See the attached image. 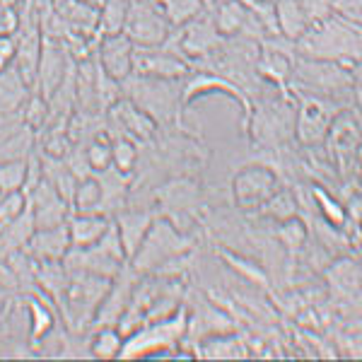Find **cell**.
<instances>
[{
  "instance_id": "cell-2",
  "label": "cell",
  "mask_w": 362,
  "mask_h": 362,
  "mask_svg": "<svg viewBox=\"0 0 362 362\" xmlns=\"http://www.w3.org/2000/svg\"><path fill=\"white\" fill-rule=\"evenodd\" d=\"M124 97L150 116L157 126H179L184 131V109H181V85L179 80L145 78V75H128L121 83Z\"/></svg>"
},
{
  "instance_id": "cell-39",
  "label": "cell",
  "mask_w": 362,
  "mask_h": 362,
  "mask_svg": "<svg viewBox=\"0 0 362 362\" xmlns=\"http://www.w3.org/2000/svg\"><path fill=\"white\" fill-rule=\"evenodd\" d=\"M83 3H87V5H92V8H102V5H104V0H83Z\"/></svg>"
},
{
  "instance_id": "cell-7",
  "label": "cell",
  "mask_w": 362,
  "mask_h": 362,
  "mask_svg": "<svg viewBox=\"0 0 362 362\" xmlns=\"http://www.w3.org/2000/svg\"><path fill=\"white\" fill-rule=\"evenodd\" d=\"M293 95L295 99H300L295 114V138L305 148H319V145H324L331 121L341 112V104L334 97L312 95V92L293 90Z\"/></svg>"
},
{
  "instance_id": "cell-28",
  "label": "cell",
  "mask_w": 362,
  "mask_h": 362,
  "mask_svg": "<svg viewBox=\"0 0 362 362\" xmlns=\"http://www.w3.org/2000/svg\"><path fill=\"white\" fill-rule=\"evenodd\" d=\"M27 309H29V319H32V343H39L42 338H46L54 331V312L46 307L44 300L29 295L27 297Z\"/></svg>"
},
{
  "instance_id": "cell-29",
  "label": "cell",
  "mask_w": 362,
  "mask_h": 362,
  "mask_svg": "<svg viewBox=\"0 0 362 362\" xmlns=\"http://www.w3.org/2000/svg\"><path fill=\"white\" fill-rule=\"evenodd\" d=\"M85 160L95 174L104 172V169L112 165V138H109L107 131H99L97 136L85 145Z\"/></svg>"
},
{
  "instance_id": "cell-15",
  "label": "cell",
  "mask_w": 362,
  "mask_h": 362,
  "mask_svg": "<svg viewBox=\"0 0 362 362\" xmlns=\"http://www.w3.org/2000/svg\"><path fill=\"white\" fill-rule=\"evenodd\" d=\"M97 63L107 75H112L116 83H124L128 75L133 73V42L124 32L104 34L97 39Z\"/></svg>"
},
{
  "instance_id": "cell-26",
  "label": "cell",
  "mask_w": 362,
  "mask_h": 362,
  "mask_svg": "<svg viewBox=\"0 0 362 362\" xmlns=\"http://www.w3.org/2000/svg\"><path fill=\"white\" fill-rule=\"evenodd\" d=\"M70 206H73L75 213H99V206H102V184H99V179L92 177V174L80 179Z\"/></svg>"
},
{
  "instance_id": "cell-37",
  "label": "cell",
  "mask_w": 362,
  "mask_h": 362,
  "mask_svg": "<svg viewBox=\"0 0 362 362\" xmlns=\"http://www.w3.org/2000/svg\"><path fill=\"white\" fill-rule=\"evenodd\" d=\"M300 8H302V13H305V17H307L309 27L329 20V17L336 13L334 0H300Z\"/></svg>"
},
{
  "instance_id": "cell-3",
  "label": "cell",
  "mask_w": 362,
  "mask_h": 362,
  "mask_svg": "<svg viewBox=\"0 0 362 362\" xmlns=\"http://www.w3.org/2000/svg\"><path fill=\"white\" fill-rule=\"evenodd\" d=\"M295 114L297 102H293L288 90H280V95L273 99H261L256 107H251L244 131L251 136L254 145L276 153L295 140Z\"/></svg>"
},
{
  "instance_id": "cell-1",
  "label": "cell",
  "mask_w": 362,
  "mask_h": 362,
  "mask_svg": "<svg viewBox=\"0 0 362 362\" xmlns=\"http://www.w3.org/2000/svg\"><path fill=\"white\" fill-rule=\"evenodd\" d=\"M295 54L317 61H336L346 68H358L360 63V27L334 13L329 20L312 25L295 42Z\"/></svg>"
},
{
  "instance_id": "cell-30",
  "label": "cell",
  "mask_w": 362,
  "mask_h": 362,
  "mask_svg": "<svg viewBox=\"0 0 362 362\" xmlns=\"http://www.w3.org/2000/svg\"><path fill=\"white\" fill-rule=\"evenodd\" d=\"M112 167L121 174H133L138 169V145L131 138H112Z\"/></svg>"
},
{
  "instance_id": "cell-21",
  "label": "cell",
  "mask_w": 362,
  "mask_h": 362,
  "mask_svg": "<svg viewBox=\"0 0 362 362\" xmlns=\"http://www.w3.org/2000/svg\"><path fill=\"white\" fill-rule=\"evenodd\" d=\"M273 17L276 29L285 42H297L309 29V22L300 8V0H273Z\"/></svg>"
},
{
  "instance_id": "cell-34",
  "label": "cell",
  "mask_w": 362,
  "mask_h": 362,
  "mask_svg": "<svg viewBox=\"0 0 362 362\" xmlns=\"http://www.w3.org/2000/svg\"><path fill=\"white\" fill-rule=\"evenodd\" d=\"M27 174V160L15 162H0V194H10V191H22Z\"/></svg>"
},
{
  "instance_id": "cell-10",
  "label": "cell",
  "mask_w": 362,
  "mask_h": 362,
  "mask_svg": "<svg viewBox=\"0 0 362 362\" xmlns=\"http://www.w3.org/2000/svg\"><path fill=\"white\" fill-rule=\"evenodd\" d=\"M329 143V157L336 160V167L341 174L350 177V169H353V162L358 165L360 157V124H358V114L355 119L350 114L338 112L336 119L331 121V128L326 133V140ZM331 160V162H334Z\"/></svg>"
},
{
  "instance_id": "cell-13",
  "label": "cell",
  "mask_w": 362,
  "mask_h": 362,
  "mask_svg": "<svg viewBox=\"0 0 362 362\" xmlns=\"http://www.w3.org/2000/svg\"><path fill=\"white\" fill-rule=\"evenodd\" d=\"M70 61L73 56L68 54L66 44L58 42V39H42V51H39V63H37V95L44 97L49 102V97L58 90V85L66 80V75L70 73Z\"/></svg>"
},
{
  "instance_id": "cell-22",
  "label": "cell",
  "mask_w": 362,
  "mask_h": 362,
  "mask_svg": "<svg viewBox=\"0 0 362 362\" xmlns=\"http://www.w3.org/2000/svg\"><path fill=\"white\" fill-rule=\"evenodd\" d=\"M27 104V83L22 80L20 70L10 66L5 73H0V116L15 114L25 109Z\"/></svg>"
},
{
  "instance_id": "cell-19",
  "label": "cell",
  "mask_w": 362,
  "mask_h": 362,
  "mask_svg": "<svg viewBox=\"0 0 362 362\" xmlns=\"http://www.w3.org/2000/svg\"><path fill=\"white\" fill-rule=\"evenodd\" d=\"M290 73H293V58L285 54L276 44H264L259 49V58H256V75L271 85H278L285 90Z\"/></svg>"
},
{
  "instance_id": "cell-8",
  "label": "cell",
  "mask_w": 362,
  "mask_h": 362,
  "mask_svg": "<svg viewBox=\"0 0 362 362\" xmlns=\"http://www.w3.org/2000/svg\"><path fill=\"white\" fill-rule=\"evenodd\" d=\"M280 189V174L266 162H251L232 177V198L242 210H259Z\"/></svg>"
},
{
  "instance_id": "cell-14",
  "label": "cell",
  "mask_w": 362,
  "mask_h": 362,
  "mask_svg": "<svg viewBox=\"0 0 362 362\" xmlns=\"http://www.w3.org/2000/svg\"><path fill=\"white\" fill-rule=\"evenodd\" d=\"M189 63L179 58L167 46H155V49H133V75H145V78H167L179 80L189 75Z\"/></svg>"
},
{
  "instance_id": "cell-27",
  "label": "cell",
  "mask_w": 362,
  "mask_h": 362,
  "mask_svg": "<svg viewBox=\"0 0 362 362\" xmlns=\"http://www.w3.org/2000/svg\"><path fill=\"white\" fill-rule=\"evenodd\" d=\"M331 283H334V293H343L348 297L358 300L360 295V266L358 261H338L331 268Z\"/></svg>"
},
{
  "instance_id": "cell-20",
  "label": "cell",
  "mask_w": 362,
  "mask_h": 362,
  "mask_svg": "<svg viewBox=\"0 0 362 362\" xmlns=\"http://www.w3.org/2000/svg\"><path fill=\"white\" fill-rule=\"evenodd\" d=\"M66 225L70 235V247L85 249L102 239V235L112 225V220L102 213H75L73 218L66 220Z\"/></svg>"
},
{
  "instance_id": "cell-33",
  "label": "cell",
  "mask_w": 362,
  "mask_h": 362,
  "mask_svg": "<svg viewBox=\"0 0 362 362\" xmlns=\"http://www.w3.org/2000/svg\"><path fill=\"white\" fill-rule=\"evenodd\" d=\"M259 213H264L266 218L276 220V223H283V220H288V218H293V215H297V201L293 198L290 191L280 189L276 196L268 198L264 206L259 208Z\"/></svg>"
},
{
  "instance_id": "cell-36",
  "label": "cell",
  "mask_w": 362,
  "mask_h": 362,
  "mask_svg": "<svg viewBox=\"0 0 362 362\" xmlns=\"http://www.w3.org/2000/svg\"><path fill=\"white\" fill-rule=\"evenodd\" d=\"M223 259H225L227 264H230L232 268H235V271L242 273L244 278L251 280V283H254V285H261V288H268V276H266L264 268H259L256 264H249L247 259H235V256L227 254V251H225Z\"/></svg>"
},
{
  "instance_id": "cell-17",
  "label": "cell",
  "mask_w": 362,
  "mask_h": 362,
  "mask_svg": "<svg viewBox=\"0 0 362 362\" xmlns=\"http://www.w3.org/2000/svg\"><path fill=\"white\" fill-rule=\"evenodd\" d=\"M70 249V235L68 225H56L46 227V230H34V235L29 237L25 251L37 261H63V256Z\"/></svg>"
},
{
  "instance_id": "cell-6",
  "label": "cell",
  "mask_w": 362,
  "mask_h": 362,
  "mask_svg": "<svg viewBox=\"0 0 362 362\" xmlns=\"http://www.w3.org/2000/svg\"><path fill=\"white\" fill-rule=\"evenodd\" d=\"M293 90L312 92L341 99L358 85V78H353V68H346L336 61H317V58L295 56L293 61Z\"/></svg>"
},
{
  "instance_id": "cell-4",
  "label": "cell",
  "mask_w": 362,
  "mask_h": 362,
  "mask_svg": "<svg viewBox=\"0 0 362 362\" xmlns=\"http://www.w3.org/2000/svg\"><path fill=\"white\" fill-rule=\"evenodd\" d=\"M194 249H196V239L186 235L184 230H179L169 218L160 215V218L153 220V225L145 232L143 242L133 251L128 264L136 268L138 273H155L165 264H169V261L191 254Z\"/></svg>"
},
{
  "instance_id": "cell-12",
  "label": "cell",
  "mask_w": 362,
  "mask_h": 362,
  "mask_svg": "<svg viewBox=\"0 0 362 362\" xmlns=\"http://www.w3.org/2000/svg\"><path fill=\"white\" fill-rule=\"evenodd\" d=\"M210 92H225L230 99L239 102V107H242V112H244L242 124L247 126V121L251 116V107H254L249 95L239 85L232 83V80H227L218 73H210V70H201V73L191 75V78L181 85V109H184V112L186 109H191V104L196 102V97L210 95Z\"/></svg>"
},
{
  "instance_id": "cell-38",
  "label": "cell",
  "mask_w": 362,
  "mask_h": 362,
  "mask_svg": "<svg viewBox=\"0 0 362 362\" xmlns=\"http://www.w3.org/2000/svg\"><path fill=\"white\" fill-rule=\"evenodd\" d=\"M15 58H17L15 34L0 32V73H5L10 66H15Z\"/></svg>"
},
{
  "instance_id": "cell-24",
  "label": "cell",
  "mask_w": 362,
  "mask_h": 362,
  "mask_svg": "<svg viewBox=\"0 0 362 362\" xmlns=\"http://www.w3.org/2000/svg\"><path fill=\"white\" fill-rule=\"evenodd\" d=\"M155 8L160 10L162 17L169 22V27H181L186 22H191L206 10L203 0H153Z\"/></svg>"
},
{
  "instance_id": "cell-9",
  "label": "cell",
  "mask_w": 362,
  "mask_h": 362,
  "mask_svg": "<svg viewBox=\"0 0 362 362\" xmlns=\"http://www.w3.org/2000/svg\"><path fill=\"white\" fill-rule=\"evenodd\" d=\"M121 32L131 39L133 46L155 49V46H162L167 42V37L172 34V27L162 17L160 10L155 8L153 0H133Z\"/></svg>"
},
{
  "instance_id": "cell-25",
  "label": "cell",
  "mask_w": 362,
  "mask_h": 362,
  "mask_svg": "<svg viewBox=\"0 0 362 362\" xmlns=\"http://www.w3.org/2000/svg\"><path fill=\"white\" fill-rule=\"evenodd\" d=\"M34 148V128L22 126L13 136L0 140V162L27 160Z\"/></svg>"
},
{
  "instance_id": "cell-35",
  "label": "cell",
  "mask_w": 362,
  "mask_h": 362,
  "mask_svg": "<svg viewBox=\"0 0 362 362\" xmlns=\"http://www.w3.org/2000/svg\"><path fill=\"white\" fill-rule=\"evenodd\" d=\"M27 208V194L25 191H10V194H0V225L10 223L13 218Z\"/></svg>"
},
{
  "instance_id": "cell-16",
  "label": "cell",
  "mask_w": 362,
  "mask_h": 362,
  "mask_svg": "<svg viewBox=\"0 0 362 362\" xmlns=\"http://www.w3.org/2000/svg\"><path fill=\"white\" fill-rule=\"evenodd\" d=\"M27 201H29V206H32L34 227H37V230L63 225L68 220V203L56 194V189L44 177L27 194Z\"/></svg>"
},
{
  "instance_id": "cell-32",
  "label": "cell",
  "mask_w": 362,
  "mask_h": 362,
  "mask_svg": "<svg viewBox=\"0 0 362 362\" xmlns=\"http://www.w3.org/2000/svg\"><path fill=\"white\" fill-rule=\"evenodd\" d=\"M312 201H314V206H319V215L326 220V225L343 227L348 223L346 208L338 201H334V198L329 196V191H324L321 186H314L312 189Z\"/></svg>"
},
{
  "instance_id": "cell-5",
  "label": "cell",
  "mask_w": 362,
  "mask_h": 362,
  "mask_svg": "<svg viewBox=\"0 0 362 362\" xmlns=\"http://www.w3.org/2000/svg\"><path fill=\"white\" fill-rule=\"evenodd\" d=\"M186 317H189V309H186V305H181L179 312L172 314V317L140 326V329L126 336L119 358L138 360L157 353H174L186 336Z\"/></svg>"
},
{
  "instance_id": "cell-11",
  "label": "cell",
  "mask_w": 362,
  "mask_h": 362,
  "mask_svg": "<svg viewBox=\"0 0 362 362\" xmlns=\"http://www.w3.org/2000/svg\"><path fill=\"white\" fill-rule=\"evenodd\" d=\"M153 196L160 215H165L172 223H177L179 218H191L201 203V189L189 177H174L165 181L153 191Z\"/></svg>"
},
{
  "instance_id": "cell-18",
  "label": "cell",
  "mask_w": 362,
  "mask_h": 362,
  "mask_svg": "<svg viewBox=\"0 0 362 362\" xmlns=\"http://www.w3.org/2000/svg\"><path fill=\"white\" fill-rule=\"evenodd\" d=\"M155 220V213L148 208H124L114 215V225L119 230L121 244H124L126 256L131 259L133 251L138 249V244L143 242L145 232L150 230Z\"/></svg>"
},
{
  "instance_id": "cell-23",
  "label": "cell",
  "mask_w": 362,
  "mask_h": 362,
  "mask_svg": "<svg viewBox=\"0 0 362 362\" xmlns=\"http://www.w3.org/2000/svg\"><path fill=\"white\" fill-rule=\"evenodd\" d=\"M121 346H124V336L116 326H102L95 329L87 341V353L97 360H114L121 355Z\"/></svg>"
},
{
  "instance_id": "cell-31",
  "label": "cell",
  "mask_w": 362,
  "mask_h": 362,
  "mask_svg": "<svg viewBox=\"0 0 362 362\" xmlns=\"http://www.w3.org/2000/svg\"><path fill=\"white\" fill-rule=\"evenodd\" d=\"M276 237H278V242L290 251V254H297V251L307 244V225L302 223L297 215H293V218L278 223Z\"/></svg>"
}]
</instances>
